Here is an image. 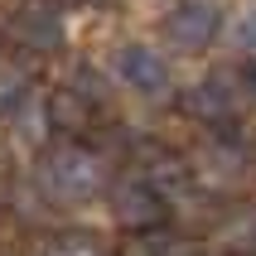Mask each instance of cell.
Here are the masks:
<instances>
[{
	"label": "cell",
	"instance_id": "cell-1",
	"mask_svg": "<svg viewBox=\"0 0 256 256\" xmlns=\"http://www.w3.org/2000/svg\"><path fill=\"white\" fill-rule=\"evenodd\" d=\"M106 188V164L82 145H58L39 164V194L54 203H92Z\"/></svg>",
	"mask_w": 256,
	"mask_h": 256
},
{
	"label": "cell",
	"instance_id": "cell-2",
	"mask_svg": "<svg viewBox=\"0 0 256 256\" xmlns=\"http://www.w3.org/2000/svg\"><path fill=\"white\" fill-rule=\"evenodd\" d=\"M188 174L203 179L213 194H237V188L256 184V150L237 136H208L188 160Z\"/></svg>",
	"mask_w": 256,
	"mask_h": 256
},
{
	"label": "cell",
	"instance_id": "cell-3",
	"mask_svg": "<svg viewBox=\"0 0 256 256\" xmlns=\"http://www.w3.org/2000/svg\"><path fill=\"white\" fill-rule=\"evenodd\" d=\"M179 106H184V116H194L203 126H222V121H232L246 106V82L237 72H208L198 82H188Z\"/></svg>",
	"mask_w": 256,
	"mask_h": 256
},
{
	"label": "cell",
	"instance_id": "cell-4",
	"mask_svg": "<svg viewBox=\"0 0 256 256\" xmlns=\"http://www.w3.org/2000/svg\"><path fill=\"white\" fill-rule=\"evenodd\" d=\"M112 72L121 78V82L130 87V92H140V97H170V87H174V72H170V58L160 54L155 44H145V39H130L116 48L112 58Z\"/></svg>",
	"mask_w": 256,
	"mask_h": 256
},
{
	"label": "cell",
	"instance_id": "cell-5",
	"mask_svg": "<svg viewBox=\"0 0 256 256\" xmlns=\"http://www.w3.org/2000/svg\"><path fill=\"white\" fill-rule=\"evenodd\" d=\"M218 29H222V10L213 0H179L160 20V39L170 48H179V54H198L218 39Z\"/></svg>",
	"mask_w": 256,
	"mask_h": 256
},
{
	"label": "cell",
	"instance_id": "cell-6",
	"mask_svg": "<svg viewBox=\"0 0 256 256\" xmlns=\"http://www.w3.org/2000/svg\"><path fill=\"white\" fill-rule=\"evenodd\" d=\"M106 203H112V218L121 222V228H130V232H150V228H160V222H164V213H170V203L160 198V194L145 184L140 174L116 179V184L106 188Z\"/></svg>",
	"mask_w": 256,
	"mask_h": 256
},
{
	"label": "cell",
	"instance_id": "cell-7",
	"mask_svg": "<svg viewBox=\"0 0 256 256\" xmlns=\"http://www.w3.org/2000/svg\"><path fill=\"white\" fill-rule=\"evenodd\" d=\"M10 39L20 48H58L63 44V10H58L54 0H20L10 14Z\"/></svg>",
	"mask_w": 256,
	"mask_h": 256
},
{
	"label": "cell",
	"instance_id": "cell-8",
	"mask_svg": "<svg viewBox=\"0 0 256 256\" xmlns=\"http://www.w3.org/2000/svg\"><path fill=\"white\" fill-rule=\"evenodd\" d=\"M48 106H44V102H20V112H14V140L24 145V150H34V145H44L48 140Z\"/></svg>",
	"mask_w": 256,
	"mask_h": 256
},
{
	"label": "cell",
	"instance_id": "cell-9",
	"mask_svg": "<svg viewBox=\"0 0 256 256\" xmlns=\"http://www.w3.org/2000/svg\"><path fill=\"white\" fill-rule=\"evenodd\" d=\"M126 256H208V252H203V246H194V242L170 237L164 228H155V232H145V237H136V242L126 246Z\"/></svg>",
	"mask_w": 256,
	"mask_h": 256
},
{
	"label": "cell",
	"instance_id": "cell-10",
	"mask_svg": "<svg viewBox=\"0 0 256 256\" xmlns=\"http://www.w3.org/2000/svg\"><path fill=\"white\" fill-rule=\"evenodd\" d=\"M29 97V68L14 58H0V116H14Z\"/></svg>",
	"mask_w": 256,
	"mask_h": 256
},
{
	"label": "cell",
	"instance_id": "cell-11",
	"mask_svg": "<svg viewBox=\"0 0 256 256\" xmlns=\"http://www.w3.org/2000/svg\"><path fill=\"white\" fill-rule=\"evenodd\" d=\"M44 106H48V126H63V130H82L87 126V112H92V106H87L78 92H68V87L54 92Z\"/></svg>",
	"mask_w": 256,
	"mask_h": 256
},
{
	"label": "cell",
	"instance_id": "cell-12",
	"mask_svg": "<svg viewBox=\"0 0 256 256\" xmlns=\"http://www.w3.org/2000/svg\"><path fill=\"white\" fill-rule=\"evenodd\" d=\"M34 256H102V242L92 232H54L39 242Z\"/></svg>",
	"mask_w": 256,
	"mask_h": 256
},
{
	"label": "cell",
	"instance_id": "cell-13",
	"mask_svg": "<svg viewBox=\"0 0 256 256\" xmlns=\"http://www.w3.org/2000/svg\"><path fill=\"white\" fill-rule=\"evenodd\" d=\"M68 92H78V97H82L87 106H102V102L112 97L106 78H102V72L92 68V63H78V68H72V87H68Z\"/></svg>",
	"mask_w": 256,
	"mask_h": 256
},
{
	"label": "cell",
	"instance_id": "cell-14",
	"mask_svg": "<svg viewBox=\"0 0 256 256\" xmlns=\"http://www.w3.org/2000/svg\"><path fill=\"white\" fill-rule=\"evenodd\" d=\"M228 34H232V44H237L242 54L256 58V5H242V10H237V20H232Z\"/></svg>",
	"mask_w": 256,
	"mask_h": 256
},
{
	"label": "cell",
	"instance_id": "cell-15",
	"mask_svg": "<svg viewBox=\"0 0 256 256\" xmlns=\"http://www.w3.org/2000/svg\"><path fill=\"white\" fill-rule=\"evenodd\" d=\"M246 97H256V63H252V72H246Z\"/></svg>",
	"mask_w": 256,
	"mask_h": 256
},
{
	"label": "cell",
	"instance_id": "cell-16",
	"mask_svg": "<svg viewBox=\"0 0 256 256\" xmlns=\"http://www.w3.org/2000/svg\"><path fill=\"white\" fill-rule=\"evenodd\" d=\"M72 5H97V0H72Z\"/></svg>",
	"mask_w": 256,
	"mask_h": 256
},
{
	"label": "cell",
	"instance_id": "cell-17",
	"mask_svg": "<svg viewBox=\"0 0 256 256\" xmlns=\"http://www.w3.org/2000/svg\"><path fill=\"white\" fill-rule=\"evenodd\" d=\"M252 242H256V222H252Z\"/></svg>",
	"mask_w": 256,
	"mask_h": 256
}]
</instances>
